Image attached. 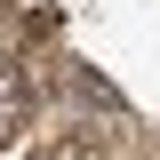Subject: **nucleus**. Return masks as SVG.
I'll use <instances>...</instances> for the list:
<instances>
[{"label":"nucleus","mask_w":160,"mask_h":160,"mask_svg":"<svg viewBox=\"0 0 160 160\" xmlns=\"http://www.w3.org/2000/svg\"><path fill=\"white\" fill-rule=\"evenodd\" d=\"M24 104H32V88H24V72H16V64H0V144H8V136L24 128Z\"/></svg>","instance_id":"1"}]
</instances>
